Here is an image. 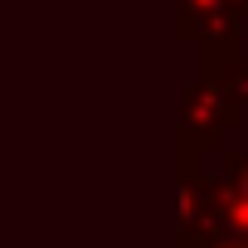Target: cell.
Listing matches in <instances>:
<instances>
[{
  "label": "cell",
  "mask_w": 248,
  "mask_h": 248,
  "mask_svg": "<svg viewBox=\"0 0 248 248\" xmlns=\"http://www.w3.org/2000/svg\"><path fill=\"white\" fill-rule=\"evenodd\" d=\"M243 200H248V175H243Z\"/></svg>",
  "instance_id": "6da1fadb"
}]
</instances>
